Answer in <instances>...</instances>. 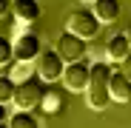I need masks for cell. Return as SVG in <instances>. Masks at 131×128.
<instances>
[{
	"instance_id": "cell-19",
	"label": "cell",
	"mask_w": 131,
	"mask_h": 128,
	"mask_svg": "<svg viewBox=\"0 0 131 128\" xmlns=\"http://www.w3.org/2000/svg\"><path fill=\"white\" fill-rule=\"evenodd\" d=\"M12 11V0H0V17H6Z\"/></svg>"
},
{
	"instance_id": "cell-24",
	"label": "cell",
	"mask_w": 131,
	"mask_h": 128,
	"mask_svg": "<svg viewBox=\"0 0 131 128\" xmlns=\"http://www.w3.org/2000/svg\"><path fill=\"white\" fill-rule=\"evenodd\" d=\"M0 77H3V74H0Z\"/></svg>"
},
{
	"instance_id": "cell-23",
	"label": "cell",
	"mask_w": 131,
	"mask_h": 128,
	"mask_svg": "<svg viewBox=\"0 0 131 128\" xmlns=\"http://www.w3.org/2000/svg\"><path fill=\"white\" fill-rule=\"evenodd\" d=\"M85 3H89V0H85ZM91 3H94V0H91Z\"/></svg>"
},
{
	"instance_id": "cell-21",
	"label": "cell",
	"mask_w": 131,
	"mask_h": 128,
	"mask_svg": "<svg viewBox=\"0 0 131 128\" xmlns=\"http://www.w3.org/2000/svg\"><path fill=\"white\" fill-rule=\"evenodd\" d=\"M0 122H6V105L0 102Z\"/></svg>"
},
{
	"instance_id": "cell-22",
	"label": "cell",
	"mask_w": 131,
	"mask_h": 128,
	"mask_svg": "<svg viewBox=\"0 0 131 128\" xmlns=\"http://www.w3.org/2000/svg\"><path fill=\"white\" fill-rule=\"evenodd\" d=\"M0 128H9V122H0Z\"/></svg>"
},
{
	"instance_id": "cell-11",
	"label": "cell",
	"mask_w": 131,
	"mask_h": 128,
	"mask_svg": "<svg viewBox=\"0 0 131 128\" xmlns=\"http://www.w3.org/2000/svg\"><path fill=\"white\" fill-rule=\"evenodd\" d=\"M91 11L100 23H114L120 17V0H94Z\"/></svg>"
},
{
	"instance_id": "cell-2",
	"label": "cell",
	"mask_w": 131,
	"mask_h": 128,
	"mask_svg": "<svg viewBox=\"0 0 131 128\" xmlns=\"http://www.w3.org/2000/svg\"><path fill=\"white\" fill-rule=\"evenodd\" d=\"M43 94H46V83H43L40 77H29V80H23V83L14 85L12 102H14L17 111H34V108H40Z\"/></svg>"
},
{
	"instance_id": "cell-20",
	"label": "cell",
	"mask_w": 131,
	"mask_h": 128,
	"mask_svg": "<svg viewBox=\"0 0 131 128\" xmlns=\"http://www.w3.org/2000/svg\"><path fill=\"white\" fill-rule=\"evenodd\" d=\"M123 34H125V40H128V46H131V23L125 26V31H123Z\"/></svg>"
},
{
	"instance_id": "cell-13",
	"label": "cell",
	"mask_w": 131,
	"mask_h": 128,
	"mask_svg": "<svg viewBox=\"0 0 131 128\" xmlns=\"http://www.w3.org/2000/svg\"><path fill=\"white\" fill-rule=\"evenodd\" d=\"M9 77L14 83H23L29 77H34V63H23V60H12V66H9Z\"/></svg>"
},
{
	"instance_id": "cell-1",
	"label": "cell",
	"mask_w": 131,
	"mask_h": 128,
	"mask_svg": "<svg viewBox=\"0 0 131 128\" xmlns=\"http://www.w3.org/2000/svg\"><path fill=\"white\" fill-rule=\"evenodd\" d=\"M111 63H91L89 66V88H85V102L94 111H105L111 105L108 94V80H111Z\"/></svg>"
},
{
	"instance_id": "cell-3",
	"label": "cell",
	"mask_w": 131,
	"mask_h": 128,
	"mask_svg": "<svg viewBox=\"0 0 131 128\" xmlns=\"http://www.w3.org/2000/svg\"><path fill=\"white\" fill-rule=\"evenodd\" d=\"M66 29L77 37H83V40H94L100 34V20L94 17L91 9H74L69 14V20H66Z\"/></svg>"
},
{
	"instance_id": "cell-10",
	"label": "cell",
	"mask_w": 131,
	"mask_h": 128,
	"mask_svg": "<svg viewBox=\"0 0 131 128\" xmlns=\"http://www.w3.org/2000/svg\"><path fill=\"white\" fill-rule=\"evenodd\" d=\"M131 54V46H128V40L125 34H111V40L105 43V63H123L125 57Z\"/></svg>"
},
{
	"instance_id": "cell-14",
	"label": "cell",
	"mask_w": 131,
	"mask_h": 128,
	"mask_svg": "<svg viewBox=\"0 0 131 128\" xmlns=\"http://www.w3.org/2000/svg\"><path fill=\"white\" fill-rule=\"evenodd\" d=\"M9 128H40V122L31 111H14L9 117Z\"/></svg>"
},
{
	"instance_id": "cell-5",
	"label": "cell",
	"mask_w": 131,
	"mask_h": 128,
	"mask_svg": "<svg viewBox=\"0 0 131 128\" xmlns=\"http://www.w3.org/2000/svg\"><path fill=\"white\" fill-rule=\"evenodd\" d=\"M12 46H14V60H23V63H34L37 54L43 51L40 37L29 29H20V26H17V34L12 40Z\"/></svg>"
},
{
	"instance_id": "cell-17",
	"label": "cell",
	"mask_w": 131,
	"mask_h": 128,
	"mask_svg": "<svg viewBox=\"0 0 131 128\" xmlns=\"http://www.w3.org/2000/svg\"><path fill=\"white\" fill-rule=\"evenodd\" d=\"M89 54L94 57V63H105V46H100V43L89 46Z\"/></svg>"
},
{
	"instance_id": "cell-6",
	"label": "cell",
	"mask_w": 131,
	"mask_h": 128,
	"mask_svg": "<svg viewBox=\"0 0 131 128\" xmlns=\"http://www.w3.org/2000/svg\"><path fill=\"white\" fill-rule=\"evenodd\" d=\"M54 51L63 57L66 66H69V63H80L85 54H89V43H85L83 37H77V34H71V31H63L57 37V49Z\"/></svg>"
},
{
	"instance_id": "cell-4",
	"label": "cell",
	"mask_w": 131,
	"mask_h": 128,
	"mask_svg": "<svg viewBox=\"0 0 131 128\" xmlns=\"http://www.w3.org/2000/svg\"><path fill=\"white\" fill-rule=\"evenodd\" d=\"M63 71H66V63H63V57L54 49L51 51L43 49L37 54V60H34V77H40L43 83H57L63 77Z\"/></svg>"
},
{
	"instance_id": "cell-15",
	"label": "cell",
	"mask_w": 131,
	"mask_h": 128,
	"mask_svg": "<svg viewBox=\"0 0 131 128\" xmlns=\"http://www.w3.org/2000/svg\"><path fill=\"white\" fill-rule=\"evenodd\" d=\"M14 85H17V83H14L9 74H6V77H0V102H3V105L12 102V97H14Z\"/></svg>"
},
{
	"instance_id": "cell-8",
	"label": "cell",
	"mask_w": 131,
	"mask_h": 128,
	"mask_svg": "<svg viewBox=\"0 0 131 128\" xmlns=\"http://www.w3.org/2000/svg\"><path fill=\"white\" fill-rule=\"evenodd\" d=\"M12 14L17 20V26H29L34 20H40L43 9H40L37 0H12Z\"/></svg>"
},
{
	"instance_id": "cell-12",
	"label": "cell",
	"mask_w": 131,
	"mask_h": 128,
	"mask_svg": "<svg viewBox=\"0 0 131 128\" xmlns=\"http://www.w3.org/2000/svg\"><path fill=\"white\" fill-rule=\"evenodd\" d=\"M63 97H66V94H63L60 88H46L40 108L46 111V114H57V111H63V105H66V100H63Z\"/></svg>"
},
{
	"instance_id": "cell-18",
	"label": "cell",
	"mask_w": 131,
	"mask_h": 128,
	"mask_svg": "<svg viewBox=\"0 0 131 128\" xmlns=\"http://www.w3.org/2000/svg\"><path fill=\"white\" fill-rule=\"evenodd\" d=\"M120 66H123V68H120V71H123V74H125V77H128V80H131V54H128V57H125V60H123V63H120Z\"/></svg>"
},
{
	"instance_id": "cell-16",
	"label": "cell",
	"mask_w": 131,
	"mask_h": 128,
	"mask_svg": "<svg viewBox=\"0 0 131 128\" xmlns=\"http://www.w3.org/2000/svg\"><path fill=\"white\" fill-rule=\"evenodd\" d=\"M14 60V46H12V40L0 34V66H6V63Z\"/></svg>"
},
{
	"instance_id": "cell-9",
	"label": "cell",
	"mask_w": 131,
	"mask_h": 128,
	"mask_svg": "<svg viewBox=\"0 0 131 128\" xmlns=\"http://www.w3.org/2000/svg\"><path fill=\"white\" fill-rule=\"evenodd\" d=\"M108 94H111V102H131V80L123 71H114L108 80Z\"/></svg>"
},
{
	"instance_id": "cell-7",
	"label": "cell",
	"mask_w": 131,
	"mask_h": 128,
	"mask_svg": "<svg viewBox=\"0 0 131 128\" xmlns=\"http://www.w3.org/2000/svg\"><path fill=\"white\" fill-rule=\"evenodd\" d=\"M60 80L66 83V88H69V91L80 94V91L89 88V66H85L83 60H80V63H69Z\"/></svg>"
}]
</instances>
